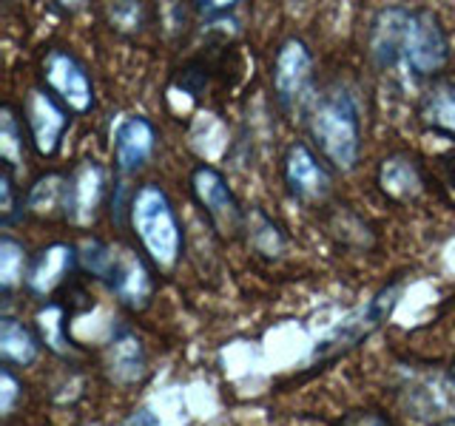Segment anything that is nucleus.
Instances as JSON below:
<instances>
[{
	"instance_id": "28",
	"label": "nucleus",
	"mask_w": 455,
	"mask_h": 426,
	"mask_svg": "<svg viewBox=\"0 0 455 426\" xmlns=\"http://www.w3.org/2000/svg\"><path fill=\"white\" fill-rule=\"evenodd\" d=\"M452 381H455V369H452Z\"/></svg>"
},
{
	"instance_id": "17",
	"label": "nucleus",
	"mask_w": 455,
	"mask_h": 426,
	"mask_svg": "<svg viewBox=\"0 0 455 426\" xmlns=\"http://www.w3.org/2000/svg\"><path fill=\"white\" fill-rule=\"evenodd\" d=\"M26 248L18 239L4 236L0 239V288L12 290L18 288L20 281H26Z\"/></svg>"
},
{
	"instance_id": "24",
	"label": "nucleus",
	"mask_w": 455,
	"mask_h": 426,
	"mask_svg": "<svg viewBox=\"0 0 455 426\" xmlns=\"http://www.w3.org/2000/svg\"><path fill=\"white\" fill-rule=\"evenodd\" d=\"M18 395H20L18 381L9 373V367H4V373H0V409H4V415H12Z\"/></svg>"
},
{
	"instance_id": "14",
	"label": "nucleus",
	"mask_w": 455,
	"mask_h": 426,
	"mask_svg": "<svg viewBox=\"0 0 455 426\" xmlns=\"http://www.w3.org/2000/svg\"><path fill=\"white\" fill-rule=\"evenodd\" d=\"M106 364H108V373L117 381L123 383L137 381L146 373V350H142L140 338L132 333H120L111 341V347L106 352Z\"/></svg>"
},
{
	"instance_id": "13",
	"label": "nucleus",
	"mask_w": 455,
	"mask_h": 426,
	"mask_svg": "<svg viewBox=\"0 0 455 426\" xmlns=\"http://www.w3.org/2000/svg\"><path fill=\"white\" fill-rule=\"evenodd\" d=\"M379 185H381V191L387 196L398 199V202H404V199H416L421 193L424 179H421L419 168H416V162L410 160V156L393 154L379 168Z\"/></svg>"
},
{
	"instance_id": "7",
	"label": "nucleus",
	"mask_w": 455,
	"mask_h": 426,
	"mask_svg": "<svg viewBox=\"0 0 455 426\" xmlns=\"http://www.w3.org/2000/svg\"><path fill=\"white\" fill-rule=\"evenodd\" d=\"M310 83H313V54L305 46V40L291 37L284 40L276 60H274V91L284 111L302 108L310 99Z\"/></svg>"
},
{
	"instance_id": "21",
	"label": "nucleus",
	"mask_w": 455,
	"mask_h": 426,
	"mask_svg": "<svg viewBox=\"0 0 455 426\" xmlns=\"http://www.w3.org/2000/svg\"><path fill=\"white\" fill-rule=\"evenodd\" d=\"M63 319H66V312L60 304H49L46 310H40L37 312V327H40V333L43 338H46V344L57 352H63L66 350V335H63Z\"/></svg>"
},
{
	"instance_id": "4",
	"label": "nucleus",
	"mask_w": 455,
	"mask_h": 426,
	"mask_svg": "<svg viewBox=\"0 0 455 426\" xmlns=\"http://www.w3.org/2000/svg\"><path fill=\"white\" fill-rule=\"evenodd\" d=\"M128 222H132L137 239L146 248L148 259L160 267L171 270L180 262L182 253V225L177 219V210L171 205L168 193L160 185H142L132 193L128 202Z\"/></svg>"
},
{
	"instance_id": "5",
	"label": "nucleus",
	"mask_w": 455,
	"mask_h": 426,
	"mask_svg": "<svg viewBox=\"0 0 455 426\" xmlns=\"http://www.w3.org/2000/svg\"><path fill=\"white\" fill-rule=\"evenodd\" d=\"M191 191L196 196V202L203 205L208 222L217 227V233L234 236L245 227V213L239 208V199L231 191L228 179L211 165H196L191 170Z\"/></svg>"
},
{
	"instance_id": "29",
	"label": "nucleus",
	"mask_w": 455,
	"mask_h": 426,
	"mask_svg": "<svg viewBox=\"0 0 455 426\" xmlns=\"http://www.w3.org/2000/svg\"><path fill=\"white\" fill-rule=\"evenodd\" d=\"M450 426H455V423H450Z\"/></svg>"
},
{
	"instance_id": "12",
	"label": "nucleus",
	"mask_w": 455,
	"mask_h": 426,
	"mask_svg": "<svg viewBox=\"0 0 455 426\" xmlns=\"http://www.w3.org/2000/svg\"><path fill=\"white\" fill-rule=\"evenodd\" d=\"M77 262H80V253L71 245H60V241H57V245L43 248L35 256V262L28 264V273H26L28 290L37 296L54 293L71 273H75Z\"/></svg>"
},
{
	"instance_id": "20",
	"label": "nucleus",
	"mask_w": 455,
	"mask_h": 426,
	"mask_svg": "<svg viewBox=\"0 0 455 426\" xmlns=\"http://www.w3.org/2000/svg\"><path fill=\"white\" fill-rule=\"evenodd\" d=\"M66 202V177L60 174H46L40 177L32 191H28V208L35 213H52L54 208L63 210Z\"/></svg>"
},
{
	"instance_id": "26",
	"label": "nucleus",
	"mask_w": 455,
	"mask_h": 426,
	"mask_svg": "<svg viewBox=\"0 0 455 426\" xmlns=\"http://www.w3.org/2000/svg\"><path fill=\"white\" fill-rule=\"evenodd\" d=\"M146 412H148V409H140L137 415H134L132 421H128L125 426H154V423H156V418H148V421H146Z\"/></svg>"
},
{
	"instance_id": "9",
	"label": "nucleus",
	"mask_w": 455,
	"mask_h": 426,
	"mask_svg": "<svg viewBox=\"0 0 455 426\" xmlns=\"http://www.w3.org/2000/svg\"><path fill=\"white\" fill-rule=\"evenodd\" d=\"M106 193V174L97 162L85 160L66 177L63 217L75 225H89L97 217V208Z\"/></svg>"
},
{
	"instance_id": "23",
	"label": "nucleus",
	"mask_w": 455,
	"mask_h": 426,
	"mask_svg": "<svg viewBox=\"0 0 455 426\" xmlns=\"http://www.w3.org/2000/svg\"><path fill=\"white\" fill-rule=\"evenodd\" d=\"M18 217L20 213H18V196H14V170L4 165V170H0V219L12 225Z\"/></svg>"
},
{
	"instance_id": "3",
	"label": "nucleus",
	"mask_w": 455,
	"mask_h": 426,
	"mask_svg": "<svg viewBox=\"0 0 455 426\" xmlns=\"http://www.w3.org/2000/svg\"><path fill=\"white\" fill-rule=\"evenodd\" d=\"M80 267L120 298L125 307L142 310L151 302L154 281L146 262L128 245H108V241L89 239L80 245Z\"/></svg>"
},
{
	"instance_id": "15",
	"label": "nucleus",
	"mask_w": 455,
	"mask_h": 426,
	"mask_svg": "<svg viewBox=\"0 0 455 426\" xmlns=\"http://www.w3.org/2000/svg\"><path fill=\"white\" fill-rule=\"evenodd\" d=\"M37 352H40V341L28 327H23L12 316L0 319V355H4L6 364L26 367L37 359Z\"/></svg>"
},
{
	"instance_id": "2",
	"label": "nucleus",
	"mask_w": 455,
	"mask_h": 426,
	"mask_svg": "<svg viewBox=\"0 0 455 426\" xmlns=\"http://www.w3.org/2000/svg\"><path fill=\"white\" fill-rule=\"evenodd\" d=\"M307 131L322 156L339 170H353L362 156V114L347 89H327L310 99Z\"/></svg>"
},
{
	"instance_id": "18",
	"label": "nucleus",
	"mask_w": 455,
	"mask_h": 426,
	"mask_svg": "<svg viewBox=\"0 0 455 426\" xmlns=\"http://www.w3.org/2000/svg\"><path fill=\"white\" fill-rule=\"evenodd\" d=\"M0 156L12 170L23 162V128L12 106L0 108Z\"/></svg>"
},
{
	"instance_id": "11",
	"label": "nucleus",
	"mask_w": 455,
	"mask_h": 426,
	"mask_svg": "<svg viewBox=\"0 0 455 426\" xmlns=\"http://www.w3.org/2000/svg\"><path fill=\"white\" fill-rule=\"evenodd\" d=\"M156 146V131L146 117H125L114 131V165L120 177H132L148 162Z\"/></svg>"
},
{
	"instance_id": "1",
	"label": "nucleus",
	"mask_w": 455,
	"mask_h": 426,
	"mask_svg": "<svg viewBox=\"0 0 455 426\" xmlns=\"http://www.w3.org/2000/svg\"><path fill=\"white\" fill-rule=\"evenodd\" d=\"M370 54L381 68L410 77H435L450 60V40L438 14L427 9L390 6L370 23Z\"/></svg>"
},
{
	"instance_id": "6",
	"label": "nucleus",
	"mask_w": 455,
	"mask_h": 426,
	"mask_svg": "<svg viewBox=\"0 0 455 426\" xmlns=\"http://www.w3.org/2000/svg\"><path fill=\"white\" fill-rule=\"evenodd\" d=\"M43 80H46V89L60 99L68 111L85 114L94 106L92 75L71 51L49 49V54L43 57Z\"/></svg>"
},
{
	"instance_id": "25",
	"label": "nucleus",
	"mask_w": 455,
	"mask_h": 426,
	"mask_svg": "<svg viewBox=\"0 0 455 426\" xmlns=\"http://www.w3.org/2000/svg\"><path fill=\"white\" fill-rule=\"evenodd\" d=\"M345 426H393V423L387 418L376 415V412H355V415L345 421Z\"/></svg>"
},
{
	"instance_id": "8",
	"label": "nucleus",
	"mask_w": 455,
	"mask_h": 426,
	"mask_svg": "<svg viewBox=\"0 0 455 426\" xmlns=\"http://www.w3.org/2000/svg\"><path fill=\"white\" fill-rule=\"evenodd\" d=\"M26 122L37 154L52 156L60 148V139L68 128V111L52 91L32 89L26 94Z\"/></svg>"
},
{
	"instance_id": "10",
	"label": "nucleus",
	"mask_w": 455,
	"mask_h": 426,
	"mask_svg": "<svg viewBox=\"0 0 455 426\" xmlns=\"http://www.w3.org/2000/svg\"><path fill=\"white\" fill-rule=\"evenodd\" d=\"M284 182L291 193L305 202H322L331 193V174L305 142H296L284 154Z\"/></svg>"
},
{
	"instance_id": "19",
	"label": "nucleus",
	"mask_w": 455,
	"mask_h": 426,
	"mask_svg": "<svg viewBox=\"0 0 455 426\" xmlns=\"http://www.w3.org/2000/svg\"><path fill=\"white\" fill-rule=\"evenodd\" d=\"M248 225V239H251V245L265 253V256H279L284 250V233L279 231V225L270 222L265 213L259 210H253L251 217L245 219Z\"/></svg>"
},
{
	"instance_id": "22",
	"label": "nucleus",
	"mask_w": 455,
	"mask_h": 426,
	"mask_svg": "<svg viewBox=\"0 0 455 426\" xmlns=\"http://www.w3.org/2000/svg\"><path fill=\"white\" fill-rule=\"evenodd\" d=\"M108 20L120 32H140L142 23H146V9L140 4H114L108 6Z\"/></svg>"
},
{
	"instance_id": "27",
	"label": "nucleus",
	"mask_w": 455,
	"mask_h": 426,
	"mask_svg": "<svg viewBox=\"0 0 455 426\" xmlns=\"http://www.w3.org/2000/svg\"><path fill=\"white\" fill-rule=\"evenodd\" d=\"M444 170H447V179H450V185L455 188V151L444 156Z\"/></svg>"
},
{
	"instance_id": "16",
	"label": "nucleus",
	"mask_w": 455,
	"mask_h": 426,
	"mask_svg": "<svg viewBox=\"0 0 455 426\" xmlns=\"http://www.w3.org/2000/svg\"><path fill=\"white\" fill-rule=\"evenodd\" d=\"M421 120L435 131L455 137V83L441 80L421 99Z\"/></svg>"
}]
</instances>
